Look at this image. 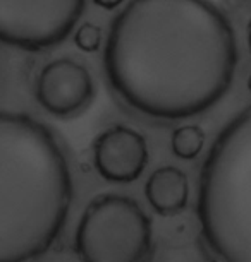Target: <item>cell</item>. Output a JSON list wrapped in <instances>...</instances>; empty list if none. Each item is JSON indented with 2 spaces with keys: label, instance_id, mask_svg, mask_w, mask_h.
<instances>
[{
  "label": "cell",
  "instance_id": "obj_11",
  "mask_svg": "<svg viewBox=\"0 0 251 262\" xmlns=\"http://www.w3.org/2000/svg\"><path fill=\"white\" fill-rule=\"evenodd\" d=\"M93 2H95L98 7L107 9V11H112V9L119 7L121 4L124 2V0H93Z\"/></svg>",
  "mask_w": 251,
  "mask_h": 262
},
{
  "label": "cell",
  "instance_id": "obj_7",
  "mask_svg": "<svg viewBox=\"0 0 251 262\" xmlns=\"http://www.w3.org/2000/svg\"><path fill=\"white\" fill-rule=\"evenodd\" d=\"M93 161L96 171L107 182L131 184L140 179L148 163L146 141L129 127L114 125L96 137Z\"/></svg>",
  "mask_w": 251,
  "mask_h": 262
},
{
  "label": "cell",
  "instance_id": "obj_3",
  "mask_svg": "<svg viewBox=\"0 0 251 262\" xmlns=\"http://www.w3.org/2000/svg\"><path fill=\"white\" fill-rule=\"evenodd\" d=\"M196 214L206 259L251 262V106L224 127L208 151Z\"/></svg>",
  "mask_w": 251,
  "mask_h": 262
},
{
  "label": "cell",
  "instance_id": "obj_9",
  "mask_svg": "<svg viewBox=\"0 0 251 262\" xmlns=\"http://www.w3.org/2000/svg\"><path fill=\"white\" fill-rule=\"evenodd\" d=\"M205 144V132L198 125H183L172 132L170 149L181 160H193Z\"/></svg>",
  "mask_w": 251,
  "mask_h": 262
},
{
  "label": "cell",
  "instance_id": "obj_6",
  "mask_svg": "<svg viewBox=\"0 0 251 262\" xmlns=\"http://www.w3.org/2000/svg\"><path fill=\"white\" fill-rule=\"evenodd\" d=\"M95 98V82L85 66L71 58L47 63L36 79V100L57 118L81 115Z\"/></svg>",
  "mask_w": 251,
  "mask_h": 262
},
{
  "label": "cell",
  "instance_id": "obj_8",
  "mask_svg": "<svg viewBox=\"0 0 251 262\" xmlns=\"http://www.w3.org/2000/svg\"><path fill=\"white\" fill-rule=\"evenodd\" d=\"M145 195L157 214H179L188 206V177L176 166L157 168L145 185Z\"/></svg>",
  "mask_w": 251,
  "mask_h": 262
},
{
  "label": "cell",
  "instance_id": "obj_1",
  "mask_svg": "<svg viewBox=\"0 0 251 262\" xmlns=\"http://www.w3.org/2000/svg\"><path fill=\"white\" fill-rule=\"evenodd\" d=\"M238 60L234 29L210 0H131L112 21L103 52L117 100L160 123L217 105Z\"/></svg>",
  "mask_w": 251,
  "mask_h": 262
},
{
  "label": "cell",
  "instance_id": "obj_12",
  "mask_svg": "<svg viewBox=\"0 0 251 262\" xmlns=\"http://www.w3.org/2000/svg\"><path fill=\"white\" fill-rule=\"evenodd\" d=\"M248 45H249V52H251V21L248 24Z\"/></svg>",
  "mask_w": 251,
  "mask_h": 262
},
{
  "label": "cell",
  "instance_id": "obj_2",
  "mask_svg": "<svg viewBox=\"0 0 251 262\" xmlns=\"http://www.w3.org/2000/svg\"><path fill=\"white\" fill-rule=\"evenodd\" d=\"M71 201V170L55 134L36 118L0 110V262L50 250Z\"/></svg>",
  "mask_w": 251,
  "mask_h": 262
},
{
  "label": "cell",
  "instance_id": "obj_13",
  "mask_svg": "<svg viewBox=\"0 0 251 262\" xmlns=\"http://www.w3.org/2000/svg\"><path fill=\"white\" fill-rule=\"evenodd\" d=\"M248 90H249V93H251V76L248 77Z\"/></svg>",
  "mask_w": 251,
  "mask_h": 262
},
{
  "label": "cell",
  "instance_id": "obj_10",
  "mask_svg": "<svg viewBox=\"0 0 251 262\" xmlns=\"http://www.w3.org/2000/svg\"><path fill=\"white\" fill-rule=\"evenodd\" d=\"M74 41H76V47L83 52H88V53L96 52L98 48H100V41H102L100 28L90 23L83 24L76 31Z\"/></svg>",
  "mask_w": 251,
  "mask_h": 262
},
{
  "label": "cell",
  "instance_id": "obj_4",
  "mask_svg": "<svg viewBox=\"0 0 251 262\" xmlns=\"http://www.w3.org/2000/svg\"><path fill=\"white\" fill-rule=\"evenodd\" d=\"M153 250L151 223L131 197L103 194L90 202L76 230V254L86 262H141Z\"/></svg>",
  "mask_w": 251,
  "mask_h": 262
},
{
  "label": "cell",
  "instance_id": "obj_5",
  "mask_svg": "<svg viewBox=\"0 0 251 262\" xmlns=\"http://www.w3.org/2000/svg\"><path fill=\"white\" fill-rule=\"evenodd\" d=\"M86 0H0V43L42 52L71 34Z\"/></svg>",
  "mask_w": 251,
  "mask_h": 262
}]
</instances>
